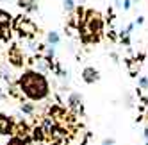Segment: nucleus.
I'll use <instances>...</instances> for the list:
<instances>
[{
	"label": "nucleus",
	"mask_w": 148,
	"mask_h": 145,
	"mask_svg": "<svg viewBox=\"0 0 148 145\" xmlns=\"http://www.w3.org/2000/svg\"><path fill=\"white\" fill-rule=\"evenodd\" d=\"M64 9H66V11H73V9H75L73 0H64Z\"/></svg>",
	"instance_id": "nucleus-17"
},
{
	"label": "nucleus",
	"mask_w": 148,
	"mask_h": 145,
	"mask_svg": "<svg viewBox=\"0 0 148 145\" xmlns=\"http://www.w3.org/2000/svg\"><path fill=\"white\" fill-rule=\"evenodd\" d=\"M22 111L23 113H32L34 111V106L32 104H22Z\"/></svg>",
	"instance_id": "nucleus-18"
},
{
	"label": "nucleus",
	"mask_w": 148,
	"mask_h": 145,
	"mask_svg": "<svg viewBox=\"0 0 148 145\" xmlns=\"http://www.w3.org/2000/svg\"><path fill=\"white\" fill-rule=\"evenodd\" d=\"M18 6L25 7L27 11H36V9H38V2H36V0H18Z\"/></svg>",
	"instance_id": "nucleus-9"
},
{
	"label": "nucleus",
	"mask_w": 148,
	"mask_h": 145,
	"mask_svg": "<svg viewBox=\"0 0 148 145\" xmlns=\"http://www.w3.org/2000/svg\"><path fill=\"white\" fill-rule=\"evenodd\" d=\"M132 6V0H123V11H129Z\"/></svg>",
	"instance_id": "nucleus-19"
},
{
	"label": "nucleus",
	"mask_w": 148,
	"mask_h": 145,
	"mask_svg": "<svg viewBox=\"0 0 148 145\" xmlns=\"http://www.w3.org/2000/svg\"><path fill=\"white\" fill-rule=\"evenodd\" d=\"M13 133L16 134V136L20 138V136H25V133H27V126L20 120V122H16L14 126H13Z\"/></svg>",
	"instance_id": "nucleus-8"
},
{
	"label": "nucleus",
	"mask_w": 148,
	"mask_h": 145,
	"mask_svg": "<svg viewBox=\"0 0 148 145\" xmlns=\"http://www.w3.org/2000/svg\"><path fill=\"white\" fill-rule=\"evenodd\" d=\"M47 39H48V43H52V45H57L59 41H61V38H59V34L56 32V30L48 32V34H47Z\"/></svg>",
	"instance_id": "nucleus-13"
},
{
	"label": "nucleus",
	"mask_w": 148,
	"mask_h": 145,
	"mask_svg": "<svg viewBox=\"0 0 148 145\" xmlns=\"http://www.w3.org/2000/svg\"><path fill=\"white\" fill-rule=\"evenodd\" d=\"M68 102H70V106L75 108V109L82 108V97L79 95V93H71V95L68 97Z\"/></svg>",
	"instance_id": "nucleus-7"
},
{
	"label": "nucleus",
	"mask_w": 148,
	"mask_h": 145,
	"mask_svg": "<svg viewBox=\"0 0 148 145\" xmlns=\"http://www.w3.org/2000/svg\"><path fill=\"white\" fill-rule=\"evenodd\" d=\"M7 145H27V143H25V142H23L22 138H18V136H14L13 140H9V143H7Z\"/></svg>",
	"instance_id": "nucleus-16"
},
{
	"label": "nucleus",
	"mask_w": 148,
	"mask_h": 145,
	"mask_svg": "<svg viewBox=\"0 0 148 145\" xmlns=\"http://www.w3.org/2000/svg\"><path fill=\"white\" fill-rule=\"evenodd\" d=\"M32 133H34V134H32V138H34V140H43V136H45V134H43V133H45L43 127H36Z\"/></svg>",
	"instance_id": "nucleus-14"
},
{
	"label": "nucleus",
	"mask_w": 148,
	"mask_h": 145,
	"mask_svg": "<svg viewBox=\"0 0 148 145\" xmlns=\"http://www.w3.org/2000/svg\"><path fill=\"white\" fill-rule=\"evenodd\" d=\"M145 145H148V142H146V143H145Z\"/></svg>",
	"instance_id": "nucleus-23"
},
{
	"label": "nucleus",
	"mask_w": 148,
	"mask_h": 145,
	"mask_svg": "<svg viewBox=\"0 0 148 145\" xmlns=\"http://www.w3.org/2000/svg\"><path fill=\"white\" fill-rule=\"evenodd\" d=\"M143 136H145V140L148 142V127H145V131H143Z\"/></svg>",
	"instance_id": "nucleus-22"
},
{
	"label": "nucleus",
	"mask_w": 148,
	"mask_h": 145,
	"mask_svg": "<svg viewBox=\"0 0 148 145\" xmlns=\"http://www.w3.org/2000/svg\"><path fill=\"white\" fill-rule=\"evenodd\" d=\"M9 61L14 65V66H22L23 65V52L18 45H13L9 48Z\"/></svg>",
	"instance_id": "nucleus-4"
},
{
	"label": "nucleus",
	"mask_w": 148,
	"mask_h": 145,
	"mask_svg": "<svg viewBox=\"0 0 148 145\" xmlns=\"http://www.w3.org/2000/svg\"><path fill=\"white\" fill-rule=\"evenodd\" d=\"M18 86L22 88V93L27 95L32 100H41L48 95V81L45 79V75L41 72H34L29 70L20 77Z\"/></svg>",
	"instance_id": "nucleus-1"
},
{
	"label": "nucleus",
	"mask_w": 148,
	"mask_h": 145,
	"mask_svg": "<svg viewBox=\"0 0 148 145\" xmlns=\"http://www.w3.org/2000/svg\"><path fill=\"white\" fill-rule=\"evenodd\" d=\"M9 23H11V14L4 9H0V27H7Z\"/></svg>",
	"instance_id": "nucleus-10"
},
{
	"label": "nucleus",
	"mask_w": 148,
	"mask_h": 145,
	"mask_svg": "<svg viewBox=\"0 0 148 145\" xmlns=\"http://www.w3.org/2000/svg\"><path fill=\"white\" fill-rule=\"evenodd\" d=\"M103 27V20L102 14L98 11H89L84 14V20L80 23V32H82V39L84 41H98V34L102 32Z\"/></svg>",
	"instance_id": "nucleus-2"
},
{
	"label": "nucleus",
	"mask_w": 148,
	"mask_h": 145,
	"mask_svg": "<svg viewBox=\"0 0 148 145\" xmlns=\"http://www.w3.org/2000/svg\"><path fill=\"white\" fill-rule=\"evenodd\" d=\"M102 145H114V140H111V138H109V140H103Z\"/></svg>",
	"instance_id": "nucleus-21"
},
{
	"label": "nucleus",
	"mask_w": 148,
	"mask_h": 145,
	"mask_svg": "<svg viewBox=\"0 0 148 145\" xmlns=\"http://www.w3.org/2000/svg\"><path fill=\"white\" fill-rule=\"evenodd\" d=\"M120 39H121V43H123V45L129 47V45H130V30H129V29L121 30V32H120Z\"/></svg>",
	"instance_id": "nucleus-12"
},
{
	"label": "nucleus",
	"mask_w": 148,
	"mask_h": 145,
	"mask_svg": "<svg viewBox=\"0 0 148 145\" xmlns=\"http://www.w3.org/2000/svg\"><path fill=\"white\" fill-rule=\"evenodd\" d=\"M137 82H139V88H143V90H148V77H146V75H141Z\"/></svg>",
	"instance_id": "nucleus-15"
},
{
	"label": "nucleus",
	"mask_w": 148,
	"mask_h": 145,
	"mask_svg": "<svg viewBox=\"0 0 148 145\" xmlns=\"http://www.w3.org/2000/svg\"><path fill=\"white\" fill-rule=\"evenodd\" d=\"M14 27H16V30H18V32L22 34V36H29V38H32V36L38 32L36 23H34V22H30L29 18H23V16H20V18L16 20Z\"/></svg>",
	"instance_id": "nucleus-3"
},
{
	"label": "nucleus",
	"mask_w": 148,
	"mask_h": 145,
	"mask_svg": "<svg viewBox=\"0 0 148 145\" xmlns=\"http://www.w3.org/2000/svg\"><path fill=\"white\" fill-rule=\"evenodd\" d=\"M9 129H13L11 118L5 117V115H0V134H7Z\"/></svg>",
	"instance_id": "nucleus-6"
},
{
	"label": "nucleus",
	"mask_w": 148,
	"mask_h": 145,
	"mask_svg": "<svg viewBox=\"0 0 148 145\" xmlns=\"http://www.w3.org/2000/svg\"><path fill=\"white\" fill-rule=\"evenodd\" d=\"M143 22H145V18H143V16H137V20H136V23H137V25H143Z\"/></svg>",
	"instance_id": "nucleus-20"
},
{
	"label": "nucleus",
	"mask_w": 148,
	"mask_h": 145,
	"mask_svg": "<svg viewBox=\"0 0 148 145\" xmlns=\"http://www.w3.org/2000/svg\"><path fill=\"white\" fill-rule=\"evenodd\" d=\"M127 65H129V72H130V75H136L137 74V70H139V61L137 59H129L127 61Z\"/></svg>",
	"instance_id": "nucleus-11"
},
{
	"label": "nucleus",
	"mask_w": 148,
	"mask_h": 145,
	"mask_svg": "<svg viewBox=\"0 0 148 145\" xmlns=\"http://www.w3.org/2000/svg\"><path fill=\"white\" fill-rule=\"evenodd\" d=\"M82 79L88 82V84H93V82H97L100 79L98 75V70L97 68H93V66H86L82 70Z\"/></svg>",
	"instance_id": "nucleus-5"
}]
</instances>
